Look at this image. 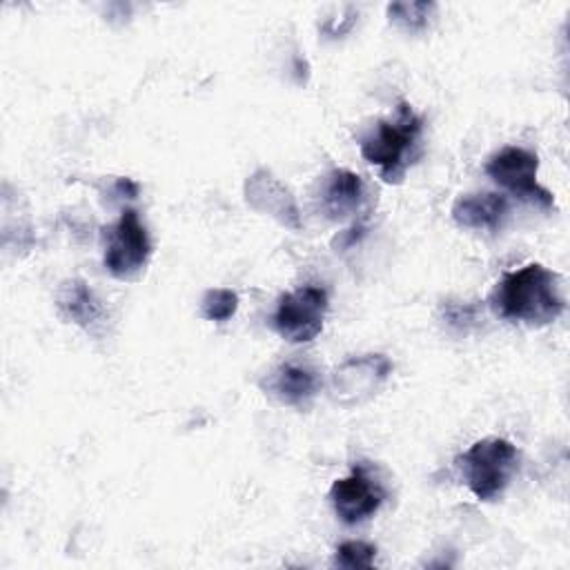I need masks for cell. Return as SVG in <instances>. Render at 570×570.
I'll return each mask as SVG.
<instances>
[{
	"label": "cell",
	"mask_w": 570,
	"mask_h": 570,
	"mask_svg": "<svg viewBox=\"0 0 570 570\" xmlns=\"http://www.w3.org/2000/svg\"><path fill=\"white\" fill-rule=\"evenodd\" d=\"M488 305L499 318L528 327L550 325L566 309L559 276L541 263L505 272L490 292Z\"/></svg>",
	"instance_id": "cell-1"
},
{
	"label": "cell",
	"mask_w": 570,
	"mask_h": 570,
	"mask_svg": "<svg viewBox=\"0 0 570 570\" xmlns=\"http://www.w3.org/2000/svg\"><path fill=\"white\" fill-rule=\"evenodd\" d=\"M423 131L421 116L410 102L401 100L396 105L394 118L379 120L372 131H367L358 147L361 156L379 167L381 180L387 185H399L405 169L419 158V140Z\"/></svg>",
	"instance_id": "cell-2"
},
{
	"label": "cell",
	"mask_w": 570,
	"mask_h": 570,
	"mask_svg": "<svg viewBox=\"0 0 570 570\" xmlns=\"http://www.w3.org/2000/svg\"><path fill=\"white\" fill-rule=\"evenodd\" d=\"M519 465V450L508 439L485 436L456 456V468L479 501H494L508 488Z\"/></svg>",
	"instance_id": "cell-3"
},
{
	"label": "cell",
	"mask_w": 570,
	"mask_h": 570,
	"mask_svg": "<svg viewBox=\"0 0 570 570\" xmlns=\"http://www.w3.org/2000/svg\"><path fill=\"white\" fill-rule=\"evenodd\" d=\"M102 265L114 278L134 281L145 272L151 256V240L136 209H122L120 218L102 229Z\"/></svg>",
	"instance_id": "cell-4"
},
{
	"label": "cell",
	"mask_w": 570,
	"mask_h": 570,
	"mask_svg": "<svg viewBox=\"0 0 570 570\" xmlns=\"http://www.w3.org/2000/svg\"><path fill=\"white\" fill-rule=\"evenodd\" d=\"M327 307L330 301L323 287L301 285L278 298L272 327L287 343H309L321 334Z\"/></svg>",
	"instance_id": "cell-5"
},
{
	"label": "cell",
	"mask_w": 570,
	"mask_h": 570,
	"mask_svg": "<svg viewBox=\"0 0 570 570\" xmlns=\"http://www.w3.org/2000/svg\"><path fill=\"white\" fill-rule=\"evenodd\" d=\"M539 156L523 147H503L492 154L485 163V174L505 191L517 196L519 200L532 203L541 209L554 207V196L537 183Z\"/></svg>",
	"instance_id": "cell-6"
},
{
	"label": "cell",
	"mask_w": 570,
	"mask_h": 570,
	"mask_svg": "<svg viewBox=\"0 0 570 570\" xmlns=\"http://www.w3.org/2000/svg\"><path fill=\"white\" fill-rule=\"evenodd\" d=\"M394 363L385 354H361L338 363L332 372L330 392L343 407H354L372 401L385 385Z\"/></svg>",
	"instance_id": "cell-7"
},
{
	"label": "cell",
	"mask_w": 570,
	"mask_h": 570,
	"mask_svg": "<svg viewBox=\"0 0 570 570\" xmlns=\"http://www.w3.org/2000/svg\"><path fill=\"white\" fill-rule=\"evenodd\" d=\"M383 501L385 490L376 476H372L365 461L356 463L345 479H336L330 488V503L345 525H356L370 519L379 512Z\"/></svg>",
	"instance_id": "cell-8"
},
{
	"label": "cell",
	"mask_w": 570,
	"mask_h": 570,
	"mask_svg": "<svg viewBox=\"0 0 570 570\" xmlns=\"http://www.w3.org/2000/svg\"><path fill=\"white\" fill-rule=\"evenodd\" d=\"M245 200L252 209L272 216L283 227L301 229V214L292 191L267 169H256L245 180Z\"/></svg>",
	"instance_id": "cell-9"
},
{
	"label": "cell",
	"mask_w": 570,
	"mask_h": 570,
	"mask_svg": "<svg viewBox=\"0 0 570 570\" xmlns=\"http://www.w3.org/2000/svg\"><path fill=\"white\" fill-rule=\"evenodd\" d=\"M263 390L283 405L307 407L321 390V376L314 367L301 363H281L263 381Z\"/></svg>",
	"instance_id": "cell-10"
},
{
	"label": "cell",
	"mask_w": 570,
	"mask_h": 570,
	"mask_svg": "<svg viewBox=\"0 0 570 570\" xmlns=\"http://www.w3.org/2000/svg\"><path fill=\"white\" fill-rule=\"evenodd\" d=\"M56 307L67 323L96 334L105 323V307L96 292L82 278H67L56 292Z\"/></svg>",
	"instance_id": "cell-11"
},
{
	"label": "cell",
	"mask_w": 570,
	"mask_h": 570,
	"mask_svg": "<svg viewBox=\"0 0 570 570\" xmlns=\"http://www.w3.org/2000/svg\"><path fill=\"white\" fill-rule=\"evenodd\" d=\"M508 198L499 191H476L463 194L454 200L450 214L452 220L463 229H501L508 216Z\"/></svg>",
	"instance_id": "cell-12"
},
{
	"label": "cell",
	"mask_w": 570,
	"mask_h": 570,
	"mask_svg": "<svg viewBox=\"0 0 570 570\" xmlns=\"http://www.w3.org/2000/svg\"><path fill=\"white\" fill-rule=\"evenodd\" d=\"M365 185L350 169H332L321 183V209L332 220H343L356 214L363 205Z\"/></svg>",
	"instance_id": "cell-13"
},
{
	"label": "cell",
	"mask_w": 570,
	"mask_h": 570,
	"mask_svg": "<svg viewBox=\"0 0 570 570\" xmlns=\"http://www.w3.org/2000/svg\"><path fill=\"white\" fill-rule=\"evenodd\" d=\"M436 13L434 2H392L387 4V18L394 27L407 33H421L430 27Z\"/></svg>",
	"instance_id": "cell-14"
},
{
	"label": "cell",
	"mask_w": 570,
	"mask_h": 570,
	"mask_svg": "<svg viewBox=\"0 0 570 570\" xmlns=\"http://www.w3.org/2000/svg\"><path fill=\"white\" fill-rule=\"evenodd\" d=\"M236 309H238V294L229 287L207 289L200 298V316L205 321L225 323L236 314Z\"/></svg>",
	"instance_id": "cell-15"
},
{
	"label": "cell",
	"mask_w": 570,
	"mask_h": 570,
	"mask_svg": "<svg viewBox=\"0 0 570 570\" xmlns=\"http://www.w3.org/2000/svg\"><path fill=\"white\" fill-rule=\"evenodd\" d=\"M376 559V546L367 541H343L334 550L332 563L338 568H372Z\"/></svg>",
	"instance_id": "cell-16"
},
{
	"label": "cell",
	"mask_w": 570,
	"mask_h": 570,
	"mask_svg": "<svg viewBox=\"0 0 570 570\" xmlns=\"http://www.w3.org/2000/svg\"><path fill=\"white\" fill-rule=\"evenodd\" d=\"M479 307L472 303H456V301H445L441 305V318L448 325L450 332L456 334H468L470 327L476 323Z\"/></svg>",
	"instance_id": "cell-17"
}]
</instances>
